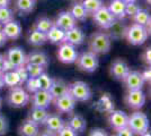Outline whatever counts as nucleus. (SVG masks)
Here are the masks:
<instances>
[{"mask_svg": "<svg viewBox=\"0 0 151 136\" xmlns=\"http://www.w3.org/2000/svg\"><path fill=\"white\" fill-rule=\"evenodd\" d=\"M112 39L105 32H95L89 38V50L95 55H105L109 52Z\"/></svg>", "mask_w": 151, "mask_h": 136, "instance_id": "nucleus-1", "label": "nucleus"}, {"mask_svg": "<svg viewBox=\"0 0 151 136\" xmlns=\"http://www.w3.org/2000/svg\"><path fill=\"white\" fill-rule=\"evenodd\" d=\"M148 36H149V32L147 31L145 26L139 25L135 23L126 27L125 33H124V38L126 39V41L132 45L143 44L148 40Z\"/></svg>", "mask_w": 151, "mask_h": 136, "instance_id": "nucleus-2", "label": "nucleus"}, {"mask_svg": "<svg viewBox=\"0 0 151 136\" xmlns=\"http://www.w3.org/2000/svg\"><path fill=\"white\" fill-rule=\"evenodd\" d=\"M7 104L13 108H23L31 101V95L27 93L25 89L22 87V85L10 87V91L7 95Z\"/></svg>", "mask_w": 151, "mask_h": 136, "instance_id": "nucleus-3", "label": "nucleus"}, {"mask_svg": "<svg viewBox=\"0 0 151 136\" xmlns=\"http://www.w3.org/2000/svg\"><path fill=\"white\" fill-rule=\"evenodd\" d=\"M76 64L81 71L94 73L95 71H97V68L99 66V59L94 52L86 51L78 55V57L76 59Z\"/></svg>", "mask_w": 151, "mask_h": 136, "instance_id": "nucleus-4", "label": "nucleus"}, {"mask_svg": "<svg viewBox=\"0 0 151 136\" xmlns=\"http://www.w3.org/2000/svg\"><path fill=\"white\" fill-rule=\"evenodd\" d=\"M127 127L133 132V134H143L145 132L149 130V119L145 113L135 111L129 116L127 119Z\"/></svg>", "mask_w": 151, "mask_h": 136, "instance_id": "nucleus-5", "label": "nucleus"}, {"mask_svg": "<svg viewBox=\"0 0 151 136\" xmlns=\"http://www.w3.org/2000/svg\"><path fill=\"white\" fill-rule=\"evenodd\" d=\"M68 92L75 99L76 102H85L91 97V90L89 85L82 81H77L69 84Z\"/></svg>", "mask_w": 151, "mask_h": 136, "instance_id": "nucleus-6", "label": "nucleus"}, {"mask_svg": "<svg viewBox=\"0 0 151 136\" xmlns=\"http://www.w3.org/2000/svg\"><path fill=\"white\" fill-rule=\"evenodd\" d=\"M93 20L96 23V25L101 27L103 30H108L116 22V18L106 6H101L98 10H96L93 14Z\"/></svg>", "mask_w": 151, "mask_h": 136, "instance_id": "nucleus-7", "label": "nucleus"}, {"mask_svg": "<svg viewBox=\"0 0 151 136\" xmlns=\"http://www.w3.org/2000/svg\"><path fill=\"white\" fill-rule=\"evenodd\" d=\"M7 63L12 66L13 69H16L18 67L25 66L26 64V53L23 48L20 47H13L10 48L5 55Z\"/></svg>", "mask_w": 151, "mask_h": 136, "instance_id": "nucleus-8", "label": "nucleus"}, {"mask_svg": "<svg viewBox=\"0 0 151 136\" xmlns=\"http://www.w3.org/2000/svg\"><path fill=\"white\" fill-rule=\"evenodd\" d=\"M78 51L76 49L75 45L70 44V43H65L62 42V44L59 47L57 52L58 59L63 63V64H73L76 63V59L78 57Z\"/></svg>", "mask_w": 151, "mask_h": 136, "instance_id": "nucleus-9", "label": "nucleus"}, {"mask_svg": "<svg viewBox=\"0 0 151 136\" xmlns=\"http://www.w3.org/2000/svg\"><path fill=\"white\" fill-rule=\"evenodd\" d=\"M125 104L133 110L141 109L145 103V94L142 90H132L129 91L124 97Z\"/></svg>", "mask_w": 151, "mask_h": 136, "instance_id": "nucleus-10", "label": "nucleus"}, {"mask_svg": "<svg viewBox=\"0 0 151 136\" xmlns=\"http://www.w3.org/2000/svg\"><path fill=\"white\" fill-rule=\"evenodd\" d=\"M52 102H54L55 109L60 113H72L76 108V103H77L75 99L69 94V92L54 99Z\"/></svg>", "mask_w": 151, "mask_h": 136, "instance_id": "nucleus-11", "label": "nucleus"}, {"mask_svg": "<svg viewBox=\"0 0 151 136\" xmlns=\"http://www.w3.org/2000/svg\"><path fill=\"white\" fill-rule=\"evenodd\" d=\"M32 107L34 108H42V109H47L52 103L53 99L49 93V91L44 90H37L36 92L33 93L31 97Z\"/></svg>", "mask_w": 151, "mask_h": 136, "instance_id": "nucleus-12", "label": "nucleus"}, {"mask_svg": "<svg viewBox=\"0 0 151 136\" xmlns=\"http://www.w3.org/2000/svg\"><path fill=\"white\" fill-rule=\"evenodd\" d=\"M125 87L127 89V91L132 90H142L143 85H145V81L141 76V73L137 71H130L127 73L124 79L122 81Z\"/></svg>", "mask_w": 151, "mask_h": 136, "instance_id": "nucleus-13", "label": "nucleus"}, {"mask_svg": "<svg viewBox=\"0 0 151 136\" xmlns=\"http://www.w3.org/2000/svg\"><path fill=\"white\" fill-rule=\"evenodd\" d=\"M129 116L122 110H112L108 112V124L115 130H119L127 126Z\"/></svg>", "mask_w": 151, "mask_h": 136, "instance_id": "nucleus-14", "label": "nucleus"}, {"mask_svg": "<svg viewBox=\"0 0 151 136\" xmlns=\"http://www.w3.org/2000/svg\"><path fill=\"white\" fill-rule=\"evenodd\" d=\"M131 71L129 65L126 64L123 59H116L112 63L109 67V74L117 81H123L124 77L127 75V73Z\"/></svg>", "mask_w": 151, "mask_h": 136, "instance_id": "nucleus-15", "label": "nucleus"}, {"mask_svg": "<svg viewBox=\"0 0 151 136\" xmlns=\"http://www.w3.org/2000/svg\"><path fill=\"white\" fill-rule=\"evenodd\" d=\"M85 39H86V35H85L83 31L76 25L75 27H72V28H70L68 31H65L63 42L70 43V44L76 47V45L82 44L85 42Z\"/></svg>", "mask_w": 151, "mask_h": 136, "instance_id": "nucleus-16", "label": "nucleus"}, {"mask_svg": "<svg viewBox=\"0 0 151 136\" xmlns=\"http://www.w3.org/2000/svg\"><path fill=\"white\" fill-rule=\"evenodd\" d=\"M1 31L5 34L7 40H17L22 35V26L17 20H10L1 25Z\"/></svg>", "mask_w": 151, "mask_h": 136, "instance_id": "nucleus-17", "label": "nucleus"}, {"mask_svg": "<svg viewBox=\"0 0 151 136\" xmlns=\"http://www.w3.org/2000/svg\"><path fill=\"white\" fill-rule=\"evenodd\" d=\"M54 25L65 32V31H68V30L77 25V20L72 17V15L70 14L69 10H65V12H61L58 15L57 20L54 22Z\"/></svg>", "mask_w": 151, "mask_h": 136, "instance_id": "nucleus-18", "label": "nucleus"}, {"mask_svg": "<svg viewBox=\"0 0 151 136\" xmlns=\"http://www.w3.org/2000/svg\"><path fill=\"white\" fill-rule=\"evenodd\" d=\"M19 136H38L40 134V125L34 123L32 119L27 118L20 124L18 128Z\"/></svg>", "mask_w": 151, "mask_h": 136, "instance_id": "nucleus-19", "label": "nucleus"}, {"mask_svg": "<svg viewBox=\"0 0 151 136\" xmlns=\"http://www.w3.org/2000/svg\"><path fill=\"white\" fill-rule=\"evenodd\" d=\"M68 87H69V85L67 84L63 79H61V78H53L52 85H51L50 90H49V93L51 94L52 99L54 100V99L68 93Z\"/></svg>", "mask_w": 151, "mask_h": 136, "instance_id": "nucleus-20", "label": "nucleus"}, {"mask_svg": "<svg viewBox=\"0 0 151 136\" xmlns=\"http://www.w3.org/2000/svg\"><path fill=\"white\" fill-rule=\"evenodd\" d=\"M64 124L65 123L62 119V117L58 113H49V116L44 121L46 129L51 130L53 133H58L64 126Z\"/></svg>", "mask_w": 151, "mask_h": 136, "instance_id": "nucleus-21", "label": "nucleus"}, {"mask_svg": "<svg viewBox=\"0 0 151 136\" xmlns=\"http://www.w3.org/2000/svg\"><path fill=\"white\" fill-rule=\"evenodd\" d=\"M26 63L43 66L46 68L49 66V57L42 51H33L29 55H26Z\"/></svg>", "mask_w": 151, "mask_h": 136, "instance_id": "nucleus-22", "label": "nucleus"}, {"mask_svg": "<svg viewBox=\"0 0 151 136\" xmlns=\"http://www.w3.org/2000/svg\"><path fill=\"white\" fill-rule=\"evenodd\" d=\"M67 125L70 126L76 133H83L86 130V128H87L86 119L81 115H78V113H75V115H72V116L70 117Z\"/></svg>", "mask_w": 151, "mask_h": 136, "instance_id": "nucleus-23", "label": "nucleus"}, {"mask_svg": "<svg viewBox=\"0 0 151 136\" xmlns=\"http://www.w3.org/2000/svg\"><path fill=\"white\" fill-rule=\"evenodd\" d=\"M108 10L113 14L116 20H123L125 17V2L122 0H112L108 5Z\"/></svg>", "mask_w": 151, "mask_h": 136, "instance_id": "nucleus-24", "label": "nucleus"}, {"mask_svg": "<svg viewBox=\"0 0 151 136\" xmlns=\"http://www.w3.org/2000/svg\"><path fill=\"white\" fill-rule=\"evenodd\" d=\"M27 41L28 43L34 47H40V45H43L47 42V39H46V34L41 31H38L36 28H32L28 35H27Z\"/></svg>", "mask_w": 151, "mask_h": 136, "instance_id": "nucleus-25", "label": "nucleus"}, {"mask_svg": "<svg viewBox=\"0 0 151 136\" xmlns=\"http://www.w3.org/2000/svg\"><path fill=\"white\" fill-rule=\"evenodd\" d=\"M133 20L135 24H139V25L145 26L147 28V31L150 33V22H151V17L149 12H147L145 9H139L138 13L135 14L134 16L132 17Z\"/></svg>", "mask_w": 151, "mask_h": 136, "instance_id": "nucleus-26", "label": "nucleus"}, {"mask_svg": "<svg viewBox=\"0 0 151 136\" xmlns=\"http://www.w3.org/2000/svg\"><path fill=\"white\" fill-rule=\"evenodd\" d=\"M64 33L65 32H64L63 30L59 28L58 26L53 25L50 30L47 31V32L45 33V34H46V39H47L49 42L57 44V43H62L63 42V39H64Z\"/></svg>", "mask_w": 151, "mask_h": 136, "instance_id": "nucleus-27", "label": "nucleus"}, {"mask_svg": "<svg viewBox=\"0 0 151 136\" xmlns=\"http://www.w3.org/2000/svg\"><path fill=\"white\" fill-rule=\"evenodd\" d=\"M4 85L8 87H15V86L22 85L20 78L16 69H12L4 73Z\"/></svg>", "mask_w": 151, "mask_h": 136, "instance_id": "nucleus-28", "label": "nucleus"}, {"mask_svg": "<svg viewBox=\"0 0 151 136\" xmlns=\"http://www.w3.org/2000/svg\"><path fill=\"white\" fill-rule=\"evenodd\" d=\"M49 116V112L46 109H42V108H34L32 107L31 111H29V119H32L34 123L37 125H44L45 119Z\"/></svg>", "mask_w": 151, "mask_h": 136, "instance_id": "nucleus-29", "label": "nucleus"}, {"mask_svg": "<svg viewBox=\"0 0 151 136\" xmlns=\"http://www.w3.org/2000/svg\"><path fill=\"white\" fill-rule=\"evenodd\" d=\"M70 14L72 15V17L75 18L77 22L79 20V22H82V20H85L87 18V16H88V13L86 12V9L83 8L81 2H75L71 8H70Z\"/></svg>", "mask_w": 151, "mask_h": 136, "instance_id": "nucleus-30", "label": "nucleus"}, {"mask_svg": "<svg viewBox=\"0 0 151 136\" xmlns=\"http://www.w3.org/2000/svg\"><path fill=\"white\" fill-rule=\"evenodd\" d=\"M96 108L101 112H107L108 113L112 110H114V102L112 101V99L108 94H103L101 99L98 100Z\"/></svg>", "mask_w": 151, "mask_h": 136, "instance_id": "nucleus-31", "label": "nucleus"}, {"mask_svg": "<svg viewBox=\"0 0 151 136\" xmlns=\"http://www.w3.org/2000/svg\"><path fill=\"white\" fill-rule=\"evenodd\" d=\"M36 0H16L15 7L22 14H29L34 10Z\"/></svg>", "mask_w": 151, "mask_h": 136, "instance_id": "nucleus-32", "label": "nucleus"}, {"mask_svg": "<svg viewBox=\"0 0 151 136\" xmlns=\"http://www.w3.org/2000/svg\"><path fill=\"white\" fill-rule=\"evenodd\" d=\"M125 26L123 25L122 23L120 22H115L113 24L112 27H109L108 30L111 31L109 32V38L113 40H119V39H122V38H124V33H125Z\"/></svg>", "mask_w": 151, "mask_h": 136, "instance_id": "nucleus-33", "label": "nucleus"}, {"mask_svg": "<svg viewBox=\"0 0 151 136\" xmlns=\"http://www.w3.org/2000/svg\"><path fill=\"white\" fill-rule=\"evenodd\" d=\"M53 25H54V22L52 20L47 18V17H41V18H38L35 22V24H34L33 27L38 30V31H41V32L46 33Z\"/></svg>", "mask_w": 151, "mask_h": 136, "instance_id": "nucleus-34", "label": "nucleus"}, {"mask_svg": "<svg viewBox=\"0 0 151 136\" xmlns=\"http://www.w3.org/2000/svg\"><path fill=\"white\" fill-rule=\"evenodd\" d=\"M82 6L86 9V12L88 14H93L98 10L101 6H104L103 0H82L81 1Z\"/></svg>", "mask_w": 151, "mask_h": 136, "instance_id": "nucleus-35", "label": "nucleus"}, {"mask_svg": "<svg viewBox=\"0 0 151 136\" xmlns=\"http://www.w3.org/2000/svg\"><path fill=\"white\" fill-rule=\"evenodd\" d=\"M36 78H37V83H38V87H40V90H44V91L50 90L53 78L50 77L45 71L44 73H42V74Z\"/></svg>", "mask_w": 151, "mask_h": 136, "instance_id": "nucleus-36", "label": "nucleus"}, {"mask_svg": "<svg viewBox=\"0 0 151 136\" xmlns=\"http://www.w3.org/2000/svg\"><path fill=\"white\" fill-rule=\"evenodd\" d=\"M25 68L27 73H28V76L29 77H38L42 73L45 71V67L40 65H35V64H25Z\"/></svg>", "mask_w": 151, "mask_h": 136, "instance_id": "nucleus-37", "label": "nucleus"}, {"mask_svg": "<svg viewBox=\"0 0 151 136\" xmlns=\"http://www.w3.org/2000/svg\"><path fill=\"white\" fill-rule=\"evenodd\" d=\"M14 10L9 7H0V25L14 20Z\"/></svg>", "mask_w": 151, "mask_h": 136, "instance_id": "nucleus-38", "label": "nucleus"}, {"mask_svg": "<svg viewBox=\"0 0 151 136\" xmlns=\"http://www.w3.org/2000/svg\"><path fill=\"white\" fill-rule=\"evenodd\" d=\"M26 84V90L28 91L29 93H34V92H36L37 90H40V87H38V83H37V78L36 77H28L26 79L25 82Z\"/></svg>", "mask_w": 151, "mask_h": 136, "instance_id": "nucleus-39", "label": "nucleus"}, {"mask_svg": "<svg viewBox=\"0 0 151 136\" xmlns=\"http://www.w3.org/2000/svg\"><path fill=\"white\" fill-rule=\"evenodd\" d=\"M140 9V6H138L135 2H130V4H125V15L133 17L135 14L138 13Z\"/></svg>", "mask_w": 151, "mask_h": 136, "instance_id": "nucleus-40", "label": "nucleus"}, {"mask_svg": "<svg viewBox=\"0 0 151 136\" xmlns=\"http://www.w3.org/2000/svg\"><path fill=\"white\" fill-rule=\"evenodd\" d=\"M57 134H58V136H77L78 133H76L75 130L72 129L70 126H68L67 124H64V126L58 132Z\"/></svg>", "mask_w": 151, "mask_h": 136, "instance_id": "nucleus-41", "label": "nucleus"}, {"mask_svg": "<svg viewBox=\"0 0 151 136\" xmlns=\"http://www.w3.org/2000/svg\"><path fill=\"white\" fill-rule=\"evenodd\" d=\"M9 129V123L8 119L4 115L0 113V136L7 134V132Z\"/></svg>", "mask_w": 151, "mask_h": 136, "instance_id": "nucleus-42", "label": "nucleus"}, {"mask_svg": "<svg viewBox=\"0 0 151 136\" xmlns=\"http://www.w3.org/2000/svg\"><path fill=\"white\" fill-rule=\"evenodd\" d=\"M16 71H17V73H18L19 78H20V82H22V85H23L26 82V79L29 77V76H28V73H27V71H26L25 66H22V67L16 68Z\"/></svg>", "mask_w": 151, "mask_h": 136, "instance_id": "nucleus-43", "label": "nucleus"}, {"mask_svg": "<svg viewBox=\"0 0 151 136\" xmlns=\"http://www.w3.org/2000/svg\"><path fill=\"white\" fill-rule=\"evenodd\" d=\"M115 136H134V134H133L132 130L126 126V127H123V128H121V129L116 130Z\"/></svg>", "mask_w": 151, "mask_h": 136, "instance_id": "nucleus-44", "label": "nucleus"}, {"mask_svg": "<svg viewBox=\"0 0 151 136\" xmlns=\"http://www.w3.org/2000/svg\"><path fill=\"white\" fill-rule=\"evenodd\" d=\"M142 59H143V61H145L147 65H150L151 63V49L150 48H147L143 52V55H142Z\"/></svg>", "mask_w": 151, "mask_h": 136, "instance_id": "nucleus-45", "label": "nucleus"}, {"mask_svg": "<svg viewBox=\"0 0 151 136\" xmlns=\"http://www.w3.org/2000/svg\"><path fill=\"white\" fill-rule=\"evenodd\" d=\"M89 136H108V134L101 128H95L89 133Z\"/></svg>", "mask_w": 151, "mask_h": 136, "instance_id": "nucleus-46", "label": "nucleus"}, {"mask_svg": "<svg viewBox=\"0 0 151 136\" xmlns=\"http://www.w3.org/2000/svg\"><path fill=\"white\" fill-rule=\"evenodd\" d=\"M141 76H142V78H143V81H145V82H150V79H151L150 68H147V69H145V71L141 73Z\"/></svg>", "mask_w": 151, "mask_h": 136, "instance_id": "nucleus-47", "label": "nucleus"}, {"mask_svg": "<svg viewBox=\"0 0 151 136\" xmlns=\"http://www.w3.org/2000/svg\"><path fill=\"white\" fill-rule=\"evenodd\" d=\"M6 42H7V38L5 36V34L2 33L1 28H0V48L6 44Z\"/></svg>", "mask_w": 151, "mask_h": 136, "instance_id": "nucleus-48", "label": "nucleus"}, {"mask_svg": "<svg viewBox=\"0 0 151 136\" xmlns=\"http://www.w3.org/2000/svg\"><path fill=\"white\" fill-rule=\"evenodd\" d=\"M38 136H58L57 133H53V132H51V130H47L45 129L44 132H42V133H40Z\"/></svg>", "mask_w": 151, "mask_h": 136, "instance_id": "nucleus-49", "label": "nucleus"}, {"mask_svg": "<svg viewBox=\"0 0 151 136\" xmlns=\"http://www.w3.org/2000/svg\"><path fill=\"white\" fill-rule=\"evenodd\" d=\"M5 61H6V59H5V56L0 53V71H4V66H5Z\"/></svg>", "mask_w": 151, "mask_h": 136, "instance_id": "nucleus-50", "label": "nucleus"}, {"mask_svg": "<svg viewBox=\"0 0 151 136\" xmlns=\"http://www.w3.org/2000/svg\"><path fill=\"white\" fill-rule=\"evenodd\" d=\"M12 0H0V7H9Z\"/></svg>", "mask_w": 151, "mask_h": 136, "instance_id": "nucleus-51", "label": "nucleus"}, {"mask_svg": "<svg viewBox=\"0 0 151 136\" xmlns=\"http://www.w3.org/2000/svg\"><path fill=\"white\" fill-rule=\"evenodd\" d=\"M4 86H5V85H4V73L0 71V90H1Z\"/></svg>", "mask_w": 151, "mask_h": 136, "instance_id": "nucleus-52", "label": "nucleus"}, {"mask_svg": "<svg viewBox=\"0 0 151 136\" xmlns=\"http://www.w3.org/2000/svg\"><path fill=\"white\" fill-rule=\"evenodd\" d=\"M139 136H151V133L149 132V130H147V132H145L143 134H140Z\"/></svg>", "mask_w": 151, "mask_h": 136, "instance_id": "nucleus-53", "label": "nucleus"}, {"mask_svg": "<svg viewBox=\"0 0 151 136\" xmlns=\"http://www.w3.org/2000/svg\"><path fill=\"white\" fill-rule=\"evenodd\" d=\"M122 1H124L125 4H130V2H135L137 0H122Z\"/></svg>", "mask_w": 151, "mask_h": 136, "instance_id": "nucleus-54", "label": "nucleus"}, {"mask_svg": "<svg viewBox=\"0 0 151 136\" xmlns=\"http://www.w3.org/2000/svg\"><path fill=\"white\" fill-rule=\"evenodd\" d=\"M1 107H2V99L0 97V109H1Z\"/></svg>", "mask_w": 151, "mask_h": 136, "instance_id": "nucleus-55", "label": "nucleus"}, {"mask_svg": "<svg viewBox=\"0 0 151 136\" xmlns=\"http://www.w3.org/2000/svg\"><path fill=\"white\" fill-rule=\"evenodd\" d=\"M145 1H147L148 4H150V2H151V0H145Z\"/></svg>", "mask_w": 151, "mask_h": 136, "instance_id": "nucleus-56", "label": "nucleus"}, {"mask_svg": "<svg viewBox=\"0 0 151 136\" xmlns=\"http://www.w3.org/2000/svg\"><path fill=\"white\" fill-rule=\"evenodd\" d=\"M112 136H115V135H112Z\"/></svg>", "mask_w": 151, "mask_h": 136, "instance_id": "nucleus-57", "label": "nucleus"}]
</instances>
